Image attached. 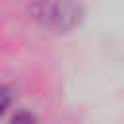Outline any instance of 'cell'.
Listing matches in <instances>:
<instances>
[{
    "instance_id": "cell-1",
    "label": "cell",
    "mask_w": 124,
    "mask_h": 124,
    "mask_svg": "<svg viewBox=\"0 0 124 124\" xmlns=\"http://www.w3.org/2000/svg\"><path fill=\"white\" fill-rule=\"evenodd\" d=\"M29 12L41 27L54 33H68L83 19V8L76 0H31Z\"/></svg>"
},
{
    "instance_id": "cell-2",
    "label": "cell",
    "mask_w": 124,
    "mask_h": 124,
    "mask_svg": "<svg viewBox=\"0 0 124 124\" xmlns=\"http://www.w3.org/2000/svg\"><path fill=\"white\" fill-rule=\"evenodd\" d=\"M10 103H12V91H10L8 87L0 85V114H4V112L8 110Z\"/></svg>"
}]
</instances>
